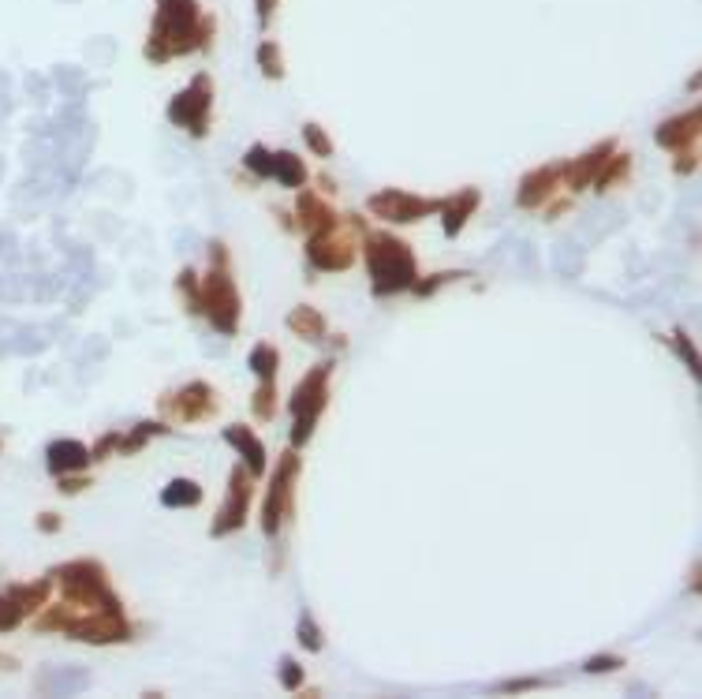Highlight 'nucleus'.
Here are the masks:
<instances>
[{
  "label": "nucleus",
  "mask_w": 702,
  "mask_h": 699,
  "mask_svg": "<svg viewBox=\"0 0 702 699\" xmlns=\"http://www.w3.org/2000/svg\"><path fill=\"white\" fill-rule=\"evenodd\" d=\"M165 430L169 427H161V423H142V427H135L131 434H120V445H116V449H120V453H135V449H142L154 434H165Z\"/></svg>",
  "instance_id": "nucleus-26"
},
{
  "label": "nucleus",
  "mask_w": 702,
  "mask_h": 699,
  "mask_svg": "<svg viewBox=\"0 0 702 699\" xmlns=\"http://www.w3.org/2000/svg\"><path fill=\"white\" fill-rule=\"evenodd\" d=\"M669 344H673L676 352L684 356V363L691 367V374H699V356H695V348H691L688 337H684V333H673V337H669Z\"/></svg>",
  "instance_id": "nucleus-33"
},
{
  "label": "nucleus",
  "mask_w": 702,
  "mask_h": 699,
  "mask_svg": "<svg viewBox=\"0 0 702 699\" xmlns=\"http://www.w3.org/2000/svg\"><path fill=\"white\" fill-rule=\"evenodd\" d=\"M45 464H49L53 475H71V471H83L86 464H90V449H86L83 442H71V438H64V442L49 445Z\"/></svg>",
  "instance_id": "nucleus-18"
},
{
  "label": "nucleus",
  "mask_w": 702,
  "mask_h": 699,
  "mask_svg": "<svg viewBox=\"0 0 702 699\" xmlns=\"http://www.w3.org/2000/svg\"><path fill=\"white\" fill-rule=\"evenodd\" d=\"M329 374H333V363H322V367H314V371L295 386V393L288 397V412H292L295 427H292V445L310 442V434H314V423H318V415L325 408V389H329Z\"/></svg>",
  "instance_id": "nucleus-5"
},
{
  "label": "nucleus",
  "mask_w": 702,
  "mask_h": 699,
  "mask_svg": "<svg viewBox=\"0 0 702 699\" xmlns=\"http://www.w3.org/2000/svg\"><path fill=\"white\" fill-rule=\"evenodd\" d=\"M254 8H258V23L269 27V19H273V12H277V0H254Z\"/></svg>",
  "instance_id": "nucleus-38"
},
{
  "label": "nucleus",
  "mask_w": 702,
  "mask_h": 699,
  "mask_svg": "<svg viewBox=\"0 0 702 699\" xmlns=\"http://www.w3.org/2000/svg\"><path fill=\"white\" fill-rule=\"evenodd\" d=\"M198 314H206L213 322V329L225 333V337H232L239 329V292L232 285V273H228V258L221 243H213L210 273H206V285L198 292Z\"/></svg>",
  "instance_id": "nucleus-3"
},
{
  "label": "nucleus",
  "mask_w": 702,
  "mask_h": 699,
  "mask_svg": "<svg viewBox=\"0 0 702 699\" xmlns=\"http://www.w3.org/2000/svg\"><path fill=\"white\" fill-rule=\"evenodd\" d=\"M116 445H120V434H105V438L90 449V460H109V453H116Z\"/></svg>",
  "instance_id": "nucleus-37"
},
{
  "label": "nucleus",
  "mask_w": 702,
  "mask_h": 699,
  "mask_svg": "<svg viewBox=\"0 0 702 699\" xmlns=\"http://www.w3.org/2000/svg\"><path fill=\"white\" fill-rule=\"evenodd\" d=\"M673 169L676 172H695V154H691V150H688V154H680V161H676Z\"/></svg>",
  "instance_id": "nucleus-41"
},
{
  "label": "nucleus",
  "mask_w": 702,
  "mask_h": 699,
  "mask_svg": "<svg viewBox=\"0 0 702 699\" xmlns=\"http://www.w3.org/2000/svg\"><path fill=\"white\" fill-rule=\"evenodd\" d=\"M71 640H83V643H124L131 640V625L124 621V614H113V610H94V614H71L68 621Z\"/></svg>",
  "instance_id": "nucleus-10"
},
{
  "label": "nucleus",
  "mask_w": 702,
  "mask_h": 699,
  "mask_svg": "<svg viewBox=\"0 0 702 699\" xmlns=\"http://www.w3.org/2000/svg\"><path fill=\"white\" fill-rule=\"evenodd\" d=\"M299 225L310 232V236H325V232H337L340 217L333 214V206L322 202L318 195H299Z\"/></svg>",
  "instance_id": "nucleus-17"
},
{
  "label": "nucleus",
  "mask_w": 702,
  "mask_h": 699,
  "mask_svg": "<svg viewBox=\"0 0 702 699\" xmlns=\"http://www.w3.org/2000/svg\"><path fill=\"white\" fill-rule=\"evenodd\" d=\"M210 105H213V86L210 75H198L191 79V86L176 94L169 105V120L176 128L191 131V135H206V124H210Z\"/></svg>",
  "instance_id": "nucleus-6"
},
{
  "label": "nucleus",
  "mask_w": 702,
  "mask_h": 699,
  "mask_svg": "<svg viewBox=\"0 0 702 699\" xmlns=\"http://www.w3.org/2000/svg\"><path fill=\"white\" fill-rule=\"evenodd\" d=\"M699 124H702V113L699 109H688L684 116H673V120H665L658 128V146H665V150H688L695 139H699Z\"/></svg>",
  "instance_id": "nucleus-13"
},
{
  "label": "nucleus",
  "mask_w": 702,
  "mask_h": 699,
  "mask_svg": "<svg viewBox=\"0 0 702 699\" xmlns=\"http://www.w3.org/2000/svg\"><path fill=\"white\" fill-rule=\"evenodd\" d=\"M258 68H262L269 79H281V75H284L281 45H277V42H262V45H258Z\"/></svg>",
  "instance_id": "nucleus-27"
},
{
  "label": "nucleus",
  "mask_w": 702,
  "mask_h": 699,
  "mask_svg": "<svg viewBox=\"0 0 702 699\" xmlns=\"http://www.w3.org/2000/svg\"><path fill=\"white\" fill-rule=\"evenodd\" d=\"M161 408L183 423H195V419H210L217 412V393H213L206 382H191V386L183 389L180 397H169L161 400Z\"/></svg>",
  "instance_id": "nucleus-11"
},
{
  "label": "nucleus",
  "mask_w": 702,
  "mask_h": 699,
  "mask_svg": "<svg viewBox=\"0 0 702 699\" xmlns=\"http://www.w3.org/2000/svg\"><path fill=\"white\" fill-rule=\"evenodd\" d=\"M251 367H254V374H262V382H273V374L281 367V352H277L273 344H258L251 352Z\"/></svg>",
  "instance_id": "nucleus-25"
},
{
  "label": "nucleus",
  "mask_w": 702,
  "mask_h": 699,
  "mask_svg": "<svg viewBox=\"0 0 702 699\" xmlns=\"http://www.w3.org/2000/svg\"><path fill=\"white\" fill-rule=\"evenodd\" d=\"M303 139H307V146H310V150H314L318 157H329V154H333V143H329V135H325V131L318 128V124H307V128H303Z\"/></svg>",
  "instance_id": "nucleus-30"
},
{
  "label": "nucleus",
  "mask_w": 702,
  "mask_h": 699,
  "mask_svg": "<svg viewBox=\"0 0 702 699\" xmlns=\"http://www.w3.org/2000/svg\"><path fill=\"white\" fill-rule=\"evenodd\" d=\"M613 154V143H598L590 154H583V157H576L568 169H561V180L572 191H583L587 184H594V176H598V169L605 165V157Z\"/></svg>",
  "instance_id": "nucleus-15"
},
{
  "label": "nucleus",
  "mask_w": 702,
  "mask_h": 699,
  "mask_svg": "<svg viewBox=\"0 0 702 699\" xmlns=\"http://www.w3.org/2000/svg\"><path fill=\"white\" fill-rule=\"evenodd\" d=\"M628 169H632V157L617 154V150H613V154L605 157L602 169H598V176H594V187H598V191H609V187H617L620 180L628 176Z\"/></svg>",
  "instance_id": "nucleus-24"
},
{
  "label": "nucleus",
  "mask_w": 702,
  "mask_h": 699,
  "mask_svg": "<svg viewBox=\"0 0 702 699\" xmlns=\"http://www.w3.org/2000/svg\"><path fill=\"white\" fill-rule=\"evenodd\" d=\"M288 329L299 333L303 341H322V337H325V318L314 311V307H295V311L288 314Z\"/></svg>",
  "instance_id": "nucleus-20"
},
{
  "label": "nucleus",
  "mask_w": 702,
  "mask_h": 699,
  "mask_svg": "<svg viewBox=\"0 0 702 699\" xmlns=\"http://www.w3.org/2000/svg\"><path fill=\"white\" fill-rule=\"evenodd\" d=\"M86 486V479H71V475H64L60 479V494H75V490H83Z\"/></svg>",
  "instance_id": "nucleus-39"
},
{
  "label": "nucleus",
  "mask_w": 702,
  "mask_h": 699,
  "mask_svg": "<svg viewBox=\"0 0 702 699\" xmlns=\"http://www.w3.org/2000/svg\"><path fill=\"white\" fill-rule=\"evenodd\" d=\"M64 587V602L68 606H90V610H113V614H124V606L109 591V576L98 561H68L53 572Z\"/></svg>",
  "instance_id": "nucleus-4"
},
{
  "label": "nucleus",
  "mask_w": 702,
  "mask_h": 699,
  "mask_svg": "<svg viewBox=\"0 0 702 699\" xmlns=\"http://www.w3.org/2000/svg\"><path fill=\"white\" fill-rule=\"evenodd\" d=\"M307 258L318 266V270H348L355 262V243L340 240L337 232H325V236H310L307 243Z\"/></svg>",
  "instance_id": "nucleus-12"
},
{
  "label": "nucleus",
  "mask_w": 702,
  "mask_h": 699,
  "mask_svg": "<svg viewBox=\"0 0 702 699\" xmlns=\"http://www.w3.org/2000/svg\"><path fill=\"white\" fill-rule=\"evenodd\" d=\"M557 184H561V169H557V165H542V169H534L523 176L516 202H520L523 210H534V206H542V202L557 191Z\"/></svg>",
  "instance_id": "nucleus-14"
},
{
  "label": "nucleus",
  "mask_w": 702,
  "mask_h": 699,
  "mask_svg": "<svg viewBox=\"0 0 702 699\" xmlns=\"http://www.w3.org/2000/svg\"><path fill=\"white\" fill-rule=\"evenodd\" d=\"M617 666H624L617 655H594V658H587V666H583V670H587V673H609V670H617Z\"/></svg>",
  "instance_id": "nucleus-36"
},
{
  "label": "nucleus",
  "mask_w": 702,
  "mask_h": 699,
  "mask_svg": "<svg viewBox=\"0 0 702 699\" xmlns=\"http://www.w3.org/2000/svg\"><path fill=\"white\" fill-rule=\"evenodd\" d=\"M225 442L236 449L239 457H243L247 471H262V468H266V449H262V442L254 438L251 427H243V423H232V427H225Z\"/></svg>",
  "instance_id": "nucleus-19"
},
{
  "label": "nucleus",
  "mask_w": 702,
  "mask_h": 699,
  "mask_svg": "<svg viewBox=\"0 0 702 699\" xmlns=\"http://www.w3.org/2000/svg\"><path fill=\"white\" fill-rule=\"evenodd\" d=\"M251 498H254V486H251V471L247 468H236L228 475V498L221 505V513L213 520V539H221L228 531H239L247 524V516H251Z\"/></svg>",
  "instance_id": "nucleus-9"
},
{
  "label": "nucleus",
  "mask_w": 702,
  "mask_h": 699,
  "mask_svg": "<svg viewBox=\"0 0 702 699\" xmlns=\"http://www.w3.org/2000/svg\"><path fill=\"white\" fill-rule=\"evenodd\" d=\"M243 165L251 172H258V176H269V172H273V154H269L266 146H251L247 157H243Z\"/></svg>",
  "instance_id": "nucleus-29"
},
{
  "label": "nucleus",
  "mask_w": 702,
  "mask_h": 699,
  "mask_svg": "<svg viewBox=\"0 0 702 699\" xmlns=\"http://www.w3.org/2000/svg\"><path fill=\"white\" fill-rule=\"evenodd\" d=\"M4 595H8V599L19 606V614L27 617V614H34L38 606H45V599H49V580H38V584H23V587H8Z\"/></svg>",
  "instance_id": "nucleus-22"
},
{
  "label": "nucleus",
  "mask_w": 702,
  "mask_h": 699,
  "mask_svg": "<svg viewBox=\"0 0 702 699\" xmlns=\"http://www.w3.org/2000/svg\"><path fill=\"white\" fill-rule=\"evenodd\" d=\"M366 266H370V288L374 296H396L404 288L415 285V258H411L408 243L396 236H366Z\"/></svg>",
  "instance_id": "nucleus-2"
},
{
  "label": "nucleus",
  "mask_w": 702,
  "mask_h": 699,
  "mask_svg": "<svg viewBox=\"0 0 702 699\" xmlns=\"http://www.w3.org/2000/svg\"><path fill=\"white\" fill-rule=\"evenodd\" d=\"M295 632H299V643H303L307 651H322V632H318V625H314L307 614L299 617V628H295Z\"/></svg>",
  "instance_id": "nucleus-31"
},
{
  "label": "nucleus",
  "mask_w": 702,
  "mask_h": 699,
  "mask_svg": "<svg viewBox=\"0 0 702 699\" xmlns=\"http://www.w3.org/2000/svg\"><path fill=\"white\" fill-rule=\"evenodd\" d=\"M299 475V453H284L277 471H273V483H269V498L262 505V528L266 535H277L284 524V516L292 509V483Z\"/></svg>",
  "instance_id": "nucleus-7"
},
{
  "label": "nucleus",
  "mask_w": 702,
  "mask_h": 699,
  "mask_svg": "<svg viewBox=\"0 0 702 699\" xmlns=\"http://www.w3.org/2000/svg\"><path fill=\"white\" fill-rule=\"evenodd\" d=\"M213 34V23L198 15V0H157L154 30L146 42V57L154 64H165L172 57L206 49Z\"/></svg>",
  "instance_id": "nucleus-1"
},
{
  "label": "nucleus",
  "mask_w": 702,
  "mask_h": 699,
  "mask_svg": "<svg viewBox=\"0 0 702 699\" xmlns=\"http://www.w3.org/2000/svg\"><path fill=\"white\" fill-rule=\"evenodd\" d=\"M538 685H542L538 677H527V681H508L505 692H523V688H538Z\"/></svg>",
  "instance_id": "nucleus-40"
},
{
  "label": "nucleus",
  "mask_w": 702,
  "mask_h": 699,
  "mask_svg": "<svg viewBox=\"0 0 702 699\" xmlns=\"http://www.w3.org/2000/svg\"><path fill=\"white\" fill-rule=\"evenodd\" d=\"M366 210L381 221H396V225H411V221H422L426 214L437 210V199H419V195H408L400 187H389V191H378L370 195Z\"/></svg>",
  "instance_id": "nucleus-8"
},
{
  "label": "nucleus",
  "mask_w": 702,
  "mask_h": 699,
  "mask_svg": "<svg viewBox=\"0 0 702 699\" xmlns=\"http://www.w3.org/2000/svg\"><path fill=\"white\" fill-rule=\"evenodd\" d=\"M281 685L284 688H303V666L292 658H281Z\"/></svg>",
  "instance_id": "nucleus-34"
},
{
  "label": "nucleus",
  "mask_w": 702,
  "mask_h": 699,
  "mask_svg": "<svg viewBox=\"0 0 702 699\" xmlns=\"http://www.w3.org/2000/svg\"><path fill=\"white\" fill-rule=\"evenodd\" d=\"M23 621V614H19V606H15L4 591H0V632H12L15 625Z\"/></svg>",
  "instance_id": "nucleus-32"
},
{
  "label": "nucleus",
  "mask_w": 702,
  "mask_h": 699,
  "mask_svg": "<svg viewBox=\"0 0 702 699\" xmlns=\"http://www.w3.org/2000/svg\"><path fill=\"white\" fill-rule=\"evenodd\" d=\"M475 206H478V191H475V187H467V191H456L452 199L437 202V214L445 217V236H460V229L467 225V217L475 214Z\"/></svg>",
  "instance_id": "nucleus-16"
},
{
  "label": "nucleus",
  "mask_w": 702,
  "mask_h": 699,
  "mask_svg": "<svg viewBox=\"0 0 702 699\" xmlns=\"http://www.w3.org/2000/svg\"><path fill=\"white\" fill-rule=\"evenodd\" d=\"M38 528H42V531H60V520L53 513H45L42 520H38Z\"/></svg>",
  "instance_id": "nucleus-42"
},
{
  "label": "nucleus",
  "mask_w": 702,
  "mask_h": 699,
  "mask_svg": "<svg viewBox=\"0 0 702 699\" xmlns=\"http://www.w3.org/2000/svg\"><path fill=\"white\" fill-rule=\"evenodd\" d=\"M251 408L258 412V419H273L277 415V389H273V382H262V389L251 400Z\"/></svg>",
  "instance_id": "nucleus-28"
},
{
  "label": "nucleus",
  "mask_w": 702,
  "mask_h": 699,
  "mask_svg": "<svg viewBox=\"0 0 702 699\" xmlns=\"http://www.w3.org/2000/svg\"><path fill=\"white\" fill-rule=\"evenodd\" d=\"M456 277H464V273H437V277H430V281H415V292H419V296H430V292H434V288H441V285H449V281H456Z\"/></svg>",
  "instance_id": "nucleus-35"
},
{
  "label": "nucleus",
  "mask_w": 702,
  "mask_h": 699,
  "mask_svg": "<svg viewBox=\"0 0 702 699\" xmlns=\"http://www.w3.org/2000/svg\"><path fill=\"white\" fill-rule=\"evenodd\" d=\"M198 501H202V486L191 483V479H172L161 490V505H169V509H187V505H198Z\"/></svg>",
  "instance_id": "nucleus-23"
},
{
  "label": "nucleus",
  "mask_w": 702,
  "mask_h": 699,
  "mask_svg": "<svg viewBox=\"0 0 702 699\" xmlns=\"http://www.w3.org/2000/svg\"><path fill=\"white\" fill-rule=\"evenodd\" d=\"M269 176H273V180H281L284 187H303L310 172H307V165H303L299 157L284 150V154H273V172H269Z\"/></svg>",
  "instance_id": "nucleus-21"
}]
</instances>
